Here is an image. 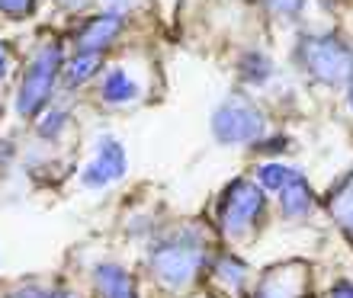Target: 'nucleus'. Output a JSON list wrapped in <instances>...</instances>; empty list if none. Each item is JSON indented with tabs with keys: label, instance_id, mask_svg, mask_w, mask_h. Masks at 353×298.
Wrapping results in <instances>:
<instances>
[{
	"label": "nucleus",
	"instance_id": "nucleus-14",
	"mask_svg": "<svg viewBox=\"0 0 353 298\" xmlns=\"http://www.w3.org/2000/svg\"><path fill=\"white\" fill-rule=\"evenodd\" d=\"M292 170L283 167V164H263L261 170H257V180H261V189H267V193H276V189L286 187V180Z\"/></svg>",
	"mask_w": 353,
	"mask_h": 298
},
{
	"label": "nucleus",
	"instance_id": "nucleus-7",
	"mask_svg": "<svg viewBox=\"0 0 353 298\" xmlns=\"http://www.w3.org/2000/svg\"><path fill=\"white\" fill-rule=\"evenodd\" d=\"M122 32V17L119 13H100V17H90L77 32V48L81 52H100L110 45L112 39Z\"/></svg>",
	"mask_w": 353,
	"mask_h": 298
},
{
	"label": "nucleus",
	"instance_id": "nucleus-3",
	"mask_svg": "<svg viewBox=\"0 0 353 298\" xmlns=\"http://www.w3.org/2000/svg\"><path fill=\"white\" fill-rule=\"evenodd\" d=\"M58 67H61V45H42L39 55L29 61L26 74H23V84H19V96H17V112L32 119L42 106L52 96V87H55Z\"/></svg>",
	"mask_w": 353,
	"mask_h": 298
},
{
	"label": "nucleus",
	"instance_id": "nucleus-20",
	"mask_svg": "<svg viewBox=\"0 0 353 298\" xmlns=\"http://www.w3.org/2000/svg\"><path fill=\"white\" fill-rule=\"evenodd\" d=\"M331 298H353V282H341V286H334Z\"/></svg>",
	"mask_w": 353,
	"mask_h": 298
},
{
	"label": "nucleus",
	"instance_id": "nucleus-10",
	"mask_svg": "<svg viewBox=\"0 0 353 298\" xmlns=\"http://www.w3.org/2000/svg\"><path fill=\"white\" fill-rule=\"evenodd\" d=\"M97 286H100L103 298H139L135 289H132L129 273L119 270V266H112V263H106V266L97 270Z\"/></svg>",
	"mask_w": 353,
	"mask_h": 298
},
{
	"label": "nucleus",
	"instance_id": "nucleus-9",
	"mask_svg": "<svg viewBox=\"0 0 353 298\" xmlns=\"http://www.w3.org/2000/svg\"><path fill=\"white\" fill-rule=\"evenodd\" d=\"M302 295V276L289 270H273L267 279H261L254 298H299Z\"/></svg>",
	"mask_w": 353,
	"mask_h": 298
},
{
	"label": "nucleus",
	"instance_id": "nucleus-18",
	"mask_svg": "<svg viewBox=\"0 0 353 298\" xmlns=\"http://www.w3.org/2000/svg\"><path fill=\"white\" fill-rule=\"evenodd\" d=\"M32 7H36V0H0V13H7V17H13V19L29 17Z\"/></svg>",
	"mask_w": 353,
	"mask_h": 298
},
{
	"label": "nucleus",
	"instance_id": "nucleus-17",
	"mask_svg": "<svg viewBox=\"0 0 353 298\" xmlns=\"http://www.w3.org/2000/svg\"><path fill=\"white\" fill-rule=\"evenodd\" d=\"M219 273H222V279H228L232 286H241L244 282V263H238L234 257H222V260H219Z\"/></svg>",
	"mask_w": 353,
	"mask_h": 298
},
{
	"label": "nucleus",
	"instance_id": "nucleus-22",
	"mask_svg": "<svg viewBox=\"0 0 353 298\" xmlns=\"http://www.w3.org/2000/svg\"><path fill=\"white\" fill-rule=\"evenodd\" d=\"M61 7H68V10H77V7H84L87 0H58Z\"/></svg>",
	"mask_w": 353,
	"mask_h": 298
},
{
	"label": "nucleus",
	"instance_id": "nucleus-8",
	"mask_svg": "<svg viewBox=\"0 0 353 298\" xmlns=\"http://www.w3.org/2000/svg\"><path fill=\"white\" fill-rule=\"evenodd\" d=\"M312 205H315V193L308 187V180L292 170L286 180V187H283V212H286L289 218H302V215H308Z\"/></svg>",
	"mask_w": 353,
	"mask_h": 298
},
{
	"label": "nucleus",
	"instance_id": "nucleus-24",
	"mask_svg": "<svg viewBox=\"0 0 353 298\" xmlns=\"http://www.w3.org/2000/svg\"><path fill=\"white\" fill-rule=\"evenodd\" d=\"M112 7H129V3H135V0H110Z\"/></svg>",
	"mask_w": 353,
	"mask_h": 298
},
{
	"label": "nucleus",
	"instance_id": "nucleus-25",
	"mask_svg": "<svg viewBox=\"0 0 353 298\" xmlns=\"http://www.w3.org/2000/svg\"><path fill=\"white\" fill-rule=\"evenodd\" d=\"M3 71H7V58H3V52H0V77H3Z\"/></svg>",
	"mask_w": 353,
	"mask_h": 298
},
{
	"label": "nucleus",
	"instance_id": "nucleus-21",
	"mask_svg": "<svg viewBox=\"0 0 353 298\" xmlns=\"http://www.w3.org/2000/svg\"><path fill=\"white\" fill-rule=\"evenodd\" d=\"M261 148H267V151H283V148H286V141H283V138H273L270 145H261Z\"/></svg>",
	"mask_w": 353,
	"mask_h": 298
},
{
	"label": "nucleus",
	"instance_id": "nucleus-13",
	"mask_svg": "<svg viewBox=\"0 0 353 298\" xmlns=\"http://www.w3.org/2000/svg\"><path fill=\"white\" fill-rule=\"evenodd\" d=\"M103 65V55L100 52H77L71 61H68V67H65V81L71 87L74 84H84L87 77H93L97 74V67Z\"/></svg>",
	"mask_w": 353,
	"mask_h": 298
},
{
	"label": "nucleus",
	"instance_id": "nucleus-26",
	"mask_svg": "<svg viewBox=\"0 0 353 298\" xmlns=\"http://www.w3.org/2000/svg\"><path fill=\"white\" fill-rule=\"evenodd\" d=\"M350 103H353V87H350Z\"/></svg>",
	"mask_w": 353,
	"mask_h": 298
},
{
	"label": "nucleus",
	"instance_id": "nucleus-16",
	"mask_svg": "<svg viewBox=\"0 0 353 298\" xmlns=\"http://www.w3.org/2000/svg\"><path fill=\"white\" fill-rule=\"evenodd\" d=\"M263 7L270 10V13H276V17H299L302 13V7H305V0H263Z\"/></svg>",
	"mask_w": 353,
	"mask_h": 298
},
{
	"label": "nucleus",
	"instance_id": "nucleus-2",
	"mask_svg": "<svg viewBox=\"0 0 353 298\" xmlns=\"http://www.w3.org/2000/svg\"><path fill=\"white\" fill-rule=\"evenodd\" d=\"M151 266H154V276L161 282L180 289V286H186V282H193L199 276V270L205 266V251L193 234L176 231L151 251Z\"/></svg>",
	"mask_w": 353,
	"mask_h": 298
},
{
	"label": "nucleus",
	"instance_id": "nucleus-1",
	"mask_svg": "<svg viewBox=\"0 0 353 298\" xmlns=\"http://www.w3.org/2000/svg\"><path fill=\"white\" fill-rule=\"evenodd\" d=\"M299 65L308 77L331 87H353V48L337 36H308L299 42Z\"/></svg>",
	"mask_w": 353,
	"mask_h": 298
},
{
	"label": "nucleus",
	"instance_id": "nucleus-19",
	"mask_svg": "<svg viewBox=\"0 0 353 298\" xmlns=\"http://www.w3.org/2000/svg\"><path fill=\"white\" fill-rule=\"evenodd\" d=\"M17 298H55V292H46L39 289V286H26V289H19Z\"/></svg>",
	"mask_w": 353,
	"mask_h": 298
},
{
	"label": "nucleus",
	"instance_id": "nucleus-4",
	"mask_svg": "<svg viewBox=\"0 0 353 298\" xmlns=\"http://www.w3.org/2000/svg\"><path fill=\"white\" fill-rule=\"evenodd\" d=\"M263 112L244 96H232L225 100L219 109L212 112V135L222 145H248L263 135Z\"/></svg>",
	"mask_w": 353,
	"mask_h": 298
},
{
	"label": "nucleus",
	"instance_id": "nucleus-23",
	"mask_svg": "<svg viewBox=\"0 0 353 298\" xmlns=\"http://www.w3.org/2000/svg\"><path fill=\"white\" fill-rule=\"evenodd\" d=\"M55 298H77V295H74V292H65V289H58V292H55Z\"/></svg>",
	"mask_w": 353,
	"mask_h": 298
},
{
	"label": "nucleus",
	"instance_id": "nucleus-11",
	"mask_svg": "<svg viewBox=\"0 0 353 298\" xmlns=\"http://www.w3.org/2000/svg\"><path fill=\"white\" fill-rule=\"evenodd\" d=\"M139 96V84L132 81L122 67H112L106 81H103V100L106 103H129Z\"/></svg>",
	"mask_w": 353,
	"mask_h": 298
},
{
	"label": "nucleus",
	"instance_id": "nucleus-6",
	"mask_svg": "<svg viewBox=\"0 0 353 298\" xmlns=\"http://www.w3.org/2000/svg\"><path fill=\"white\" fill-rule=\"evenodd\" d=\"M125 173V151L116 138H100L97 145V158L90 160L81 173V183L90 189H100V187H110L116 180Z\"/></svg>",
	"mask_w": 353,
	"mask_h": 298
},
{
	"label": "nucleus",
	"instance_id": "nucleus-5",
	"mask_svg": "<svg viewBox=\"0 0 353 298\" xmlns=\"http://www.w3.org/2000/svg\"><path fill=\"white\" fill-rule=\"evenodd\" d=\"M267 209V196L261 187H254L251 180H234L232 187L225 189V199L219 205V224L228 234H241L251 224H257V218Z\"/></svg>",
	"mask_w": 353,
	"mask_h": 298
},
{
	"label": "nucleus",
	"instance_id": "nucleus-12",
	"mask_svg": "<svg viewBox=\"0 0 353 298\" xmlns=\"http://www.w3.org/2000/svg\"><path fill=\"white\" fill-rule=\"evenodd\" d=\"M331 215L337 218V224L347 231V237L353 241V173L341 183L334 196H331Z\"/></svg>",
	"mask_w": 353,
	"mask_h": 298
},
{
	"label": "nucleus",
	"instance_id": "nucleus-15",
	"mask_svg": "<svg viewBox=\"0 0 353 298\" xmlns=\"http://www.w3.org/2000/svg\"><path fill=\"white\" fill-rule=\"evenodd\" d=\"M241 74L251 81V84H263L270 74H273V67H270V58L263 55H248L241 61Z\"/></svg>",
	"mask_w": 353,
	"mask_h": 298
}]
</instances>
